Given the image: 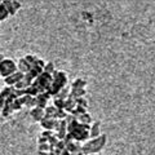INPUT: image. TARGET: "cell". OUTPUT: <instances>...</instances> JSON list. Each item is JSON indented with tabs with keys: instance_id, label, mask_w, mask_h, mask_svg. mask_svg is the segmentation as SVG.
Listing matches in <instances>:
<instances>
[{
	"instance_id": "1",
	"label": "cell",
	"mask_w": 155,
	"mask_h": 155,
	"mask_svg": "<svg viewBox=\"0 0 155 155\" xmlns=\"http://www.w3.org/2000/svg\"><path fill=\"white\" fill-rule=\"evenodd\" d=\"M89 129L91 125L80 124L76 119L70 124H67V133L71 134L72 140L76 142H87V140L89 137Z\"/></svg>"
},
{
	"instance_id": "10",
	"label": "cell",
	"mask_w": 155,
	"mask_h": 155,
	"mask_svg": "<svg viewBox=\"0 0 155 155\" xmlns=\"http://www.w3.org/2000/svg\"><path fill=\"white\" fill-rule=\"evenodd\" d=\"M17 69H18V71H21L22 74L25 75V74H27V72L31 70V65L28 64V62L25 60V57H23V58H21V60L18 61V64H17Z\"/></svg>"
},
{
	"instance_id": "9",
	"label": "cell",
	"mask_w": 155,
	"mask_h": 155,
	"mask_svg": "<svg viewBox=\"0 0 155 155\" xmlns=\"http://www.w3.org/2000/svg\"><path fill=\"white\" fill-rule=\"evenodd\" d=\"M30 115H31V118L35 120V122L40 123L41 120L45 118V111H44V109L34 107V109H31V111H30Z\"/></svg>"
},
{
	"instance_id": "29",
	"label": "cell",
	"mask_w": 155,
	"mask_h": 155,
	"mask_svg": "<svg viewBox=\"0 0 155 155\" xmlns=\"http://www.w3.org/2000/svg\"><path fill=\"white\" fill-rule=\"evenodd\" d=\"M70 155H84L81 151H79V153H72V154H70Z\"/></svg>"
},
{
	"instance_id": "22",
	"label": "cell",
	"mask_w": 155,
	"mask_h": 155,
	"mask_svg": "<svg viewBox=\"0 0 155 155\" xmlns=\"http://www.w3.org/2000/svg\"><path fill=\"white\" fill-rule=\"evenodd\" d=\"M56 71V66L53 62H47L45 66H44V72H47V74L49 75H53V72Z\"/></svg>"
},
{
	"instance_id": "28",
	"label": "cell",
	"mask_w": 155,
	"mask_h": 155,
	"mask_svg": "<svg viewBox=\"0 0 155 155\" xmlns=\"http://www.w3.org/2000/svg\"><path fill=\"white\" fill-rule=\"evenodd\" d=\"M4 60H5V58H4V56L2 54V53H0V64H2V62H3Z\"/></svg>"
},
{
	"instance_id": "14",
	"label": "cell",
	"mask_w": 155,
	"mask_h": 155,
	"mask_svg": "<svg viewBox=\"0 0 155 155\" xmlns=\"http://www.w3.org/2000/svg\"><path fill=\"white\" fill-rule=\"evenodd\" d=\"M54 123L56 120L54 119H49V118H44L40 122V125L43 128H44L45 130H53V128H54Z\"/></svg>"
},
{
	"instance_id": "2",
	"label": "cell",
	"mask_w": 155,
	"mask_h": 155,
	"mask_svg": "<svg viewBox=\"0 0 155 155\" xmlns=\"http://www.w3.org/2000/svg\"><path fill=\"white\" fill-rule=\"evenodd\" d=\"M106 143H107V136L101 134V136H98V137L91 138L87 142H84L83 146H81V153H83L84 155L97 154L106 146Z\"/></svg>"
},
{
	"instance_id": "11",
	"label": "cell",
	"mask_w": 155,
	"mask_h": 155,
	"mask_svg": "<svg viewBox=\"0 0 155 155\" xmlns=\"http://www.w3.org/2000/svg\"><path fill=\"white\" fill-rule=\"evenodd\" d=\"M101 136V123L100 122H94L92 123L91 129H89V137L91 138H96Z\"/></svg>"
},
{
	"instance_id": "30",
	"label": "cell",
	"mask_w": 155,
	"mask_h": 155,
	"mask_svg": "<svg viewBox=\"0 0 155 155\" xmlns=\"http://www.w3.org/2000/svg\"><path fill=\"white\" fill-rule=\"evenodd\" d=\"M39 155H49V153H39Z\"/></svg>"
},
{
	"instance_id": "15",
	"label": "cell",
	"mask_w": 155,
	"mask_h": 155,
	"mask_svg": "<svg viewBox=\"0 0 155 155\" xmlns=\"http://www.w3.org/2000/svg\"><path fill=\"white\" fill-rule=\"evenodd\" d=\"M81 146H83V145H80V142L72 141V142L66 145V149L69 150L70 154H72V153H79V151H81Z\"/></svg>"
},
{
	"instance_id": "6",
	"label": "cell",
	"mask_w": 155,
	"mask_h": 155,
	"mask_svg": "<svg viewBox=\"0 0 155 155\" xmlns=\"http://www.w3.org/2000/svg\"><path fill=\"white\" fill-rule=\"evenodd\" d=\"M23 78H25V75L22 74L21 71H16L14 74H12L11 76H8V78H5V85L7 87H14L17 83H19Z\"/></svg>"
},
{
	"instance_id": "12",
	"label": "cell",
	"mask_w": 155,
	"mask_h": 155,
	"mask_svg": "<svg viewBox=\"0 0 155 155\" xmlns=\"http://www.w3.org/2000/svg\"><path fill=\"white\" fill-rule=\"evenodd\" d=\"M76 107V101L72 98V97H67V98L65 100V107H64V110L66 111L67 114H71L72 111H74V109Z\"/></svg>"
},
{
	"instance_id": "18",
	"label": "cell",
	"mask_w": 155,
	"mask_h": 155,
	"mask_svg": "<svg viewBox=\"0 0 155 155\" xmlns=\"http://www.w3.org/2000/svg\"><path fill=\"white\" fill-rule=\"evenodd\" d=\"M45 111V118H49V119H54L56 120V114H57V109L54 106H47L44 109Z\"/></svg>"
},
{
	"instance_id": "4",
	"label": "cell",
	"mask_w": 155,
	"mask_h": 155,
	"mask_svg": "<svg viewBox=\"0 0 155 155\" xmlns=\"http://www.w3.org/2000/svg\"><path fill=\"white\" fill-rule=\"evenodd\" d=\"M52 84V75L47 74V72H43L40 74L35 80H34V83L31 85H34L35 88L39 91V93H44L49 89V87Z\"/></svg>"
},
{
	"instance_id": "16",
	"label": "cell",
	"mask_w": 155,
	"mask_h": 155,
	"mask_svg": "<svg viewBox=\"0 0 155 155\" xmlns=\"http://www.w3.org/2000/svg\"><path fill=\"white\" fill-rule=\"evenodd\" d=\"M76 120L80 124H84V125H92V122H93V119H92V115L89 113H85L83 115H80Z\"/></svg>"
},
{
	"instance_id": "24",
	"label": "cell",
	"mask_w": 155,
	"mask_h": 155,
	"mask_svg": "<svg viewBox=\"0 0 155 155\" xmlns=\"http://www.w3.org/2000/svg\"><path fill=\"white\" fill-rule=\"evenodd\" d=\"M76 101V105L78 106H81V107H88V100L85 98V97H81V98H78L75 100Z\"/></svg>"
},
{
	"instance_id": "21",
	"label": "cell",
	"mask_w": 155,
	"mask_h": 155,
	"mask_svg": "<svg viewBox=\"0 0 155 155\" xmlns=\"http://www.w3.org/2000/svg\"><path fill=\"white\" fill-rule=\"evenodd\" d=\"M85 113H88V111H87V109H85V107H81V106H78V105H76V107L74 109V111H72L71 114L74 115L75 118L78 119V118H79L80 115H83V114H85Z\"/></svg>"
},
{
	"instance_id": "32",
	"label": "cell",
	"mask_w": 155,
	"mask_h": 155,
	"mask_svg": "<svg viewBox=\"0 0 155 155\" xmlns=\"http://www.w3.org/2000/svg\"><path fill=\"white\" fill-rule=\"evenodd\" d=\"M0 3H2V2H0Z\"/></svg>"
},
{
	"instance_id": "19",
	"label": "cell",
	"mask_w": 155,
	"mask_h": 155,
	"mask_svg": "<svg viewBox=\"0 0 155 155\" xmlns=\"http://www.w3.org/2000/svg\"><path fill=\"white\" fill-rule=\"evenodd\" d=\"M70 91H71V88H69V87H65V88H62L60 92L57 93V96L54 97V98H60V100H66L67 97L70 96Z\"/></svg>"
},
{
	"instance_id": "3",
	"label": "cell",
	"mask_w": 155,
	"mask_h": 155,
	"mask_svg": "<svg viewBox=\"0 0 155 155\" xmlns=\"http://www.w3.org/2000/svg\"><path fill=\"white\" fill-rule=\"evenodd\" d=\"M66 85H67V74L65 71L56 70L52 75V84L47 92L49 93L51 97H56L58 92L62 88H65Z\"/></svg>"
},
{
	"instance_id": "5",
	"label": "cell",
	"mask_w": 155,
	"mask_h": 155,
	"mask_svg": "<svg viewBox=\"0 0 155 155\" xmlns=\"http://www.w3.org/2000/svg\"><path fill=\"white\" fill-rule=\"evenodd\" d=\"M16 71H18L17 65L13 60H11V58H5V60L0 64V76H3L4 79L8 76H11Z\"/></svg>"
},
{
	"instance_id": "7",
	"label": "cell",
	"mask_w": 155,
	"mask_h": 155,
	"mask_svg": "<svg viewBox=\"0 0 155 155\" xmlns=\"http://www.w3.org/2000/svg\"><path fill=\"white\" fill-rule=\"evenodd\" d=\"M3 4H4V7L7 8L9 16H14L16 12L18 11L19 8H21V3L16 2V0H4Z\"/></svg>"
},
{
	"instance_id": "20",
	"label": "cell",
	"mask_w": 155,
	"mask_h": 155,
	"mask_svg": "<svg viewBox=\"0 0 155 155\" xmlns=\"http://www.w3.org/2000/svg\"><path fill=\"white\" fill-rule=\"evenodd\" d=\"M8 17H9V13H8L7 8L4 7V4H3V2H2V3H0V22H2V21H5Z\"/></svg>"
},
{
	"instance_id": "13",
	"label": "cell",
	"mask_w": 155,
	"mask_h": 155,
	"mask_svg": "<svg viewBox=\"0 0 155 155\" xmlns=\"http://www.w3.org/2000/svg\"><path fill=\"white\" fill-rule=\"evenodd\" d=\"M85 87H87V80L83 79V78H76L71 84V88L74 89H85Z\"/></svg>"
},
{
	"instance_id": "17",
	"label": "cell",
	"mask_w": 155,
	"mask_h": 155,
	"mask_svg": "<svg viewBox=\"0 0 155 155\" xmlns=\"http://www.w3.org/2000/svg\"><path fill=\"white\" fill-rule=\"evenodd\" d=\"M85 94H87V91L85 89H74V88H71V91H70V97H72L74 100L81 98V97H85Z\"/></svg>"
},
{
	"instance_id": "27",
	"label": "cell",
	"mask_w": 155,
	"mask_h": 155,
	"mask_svg": "<svg viewBox=\"0 0 155 155\" xmlns=\"http://www.w3.org/2000/svg\"><path fill=\"white\" fill-rule=\"evenodd\" d=\"M38 143H39V145H41V143H48V140L40 136V137H39V140H38Z\"/></svg>"
},
{
	"instance_id": "31",
	"label": "cell",
	"mask_w": 155,
	"mask_h": 155,
	"mask_svg": "<svg viewBox=\"0 0 155 155\" xmlns=\"http://www.w3.org/2000/svg\"><path fill=\"white\" fill-rule=\"evenodd\" d=\"M88 155H97V154H88Z\"/></svg>"
},
{
	"instance_id": "26",
	"label": "cell",
	"mask_w": 155,
	"mask_h": 155,
	"mask_svg": "<svg viewBox=\"0 0 155 155\" xmlns=\"http://www.w3.org/2000/svg\"><path fill=\"white\" fill-rule=\"evenodd\" d=\"M54 134H56V133L53 132V130H44V132L41 133V137H44V138H47L48 141H49V140H51Z\"/></svg>"
},
{
	"instance_id": "23",
	"label": "cell",
	"mask_w": 155,
	"mask_h": 155,
	"mask_svg": "<svg viewBox=\"0 0 155 155\" xmlns=\"http://www.w3.org/2000/svg\"><path fill=\"white\" fill-rule=\"evenodd\" d=\"M53 106H54L56 109L58 110H64L65 107V100H60V98H54V101H53Z\"/></svg>"
},
{
	"instance_id": "8",
	"label": "cell",
	"mask_w": 155,
	"mask_h": 155,
	"mask_svg": "<svg viewBox=\"0 0 155 155\" xmlns=\"http://www.w3.org/2000/svg\"><path fill=\"white\" fill-rule=\"evenodd\" d=\"M35 98H36V107L45 109V107H47V102H48V100L51 98V96H49V93H48V92H44V93L38 94Z\"/></svg>"
},
{
	"instance_id": "25",
	"label": "cell",
	"mask_w": 155,
	"mask_h": 155,
	"mask_svg": "<svg viewBox=\"0 0 155 155\" xmlns=\"http://www.w3.org/2000/svg\"><path fill=\"white\" fill-rule=\"evenodd\" d=\"M39 153H49L51 151V146L48 143H41L39 145Z\"/></svg>"
}]
</instances>
